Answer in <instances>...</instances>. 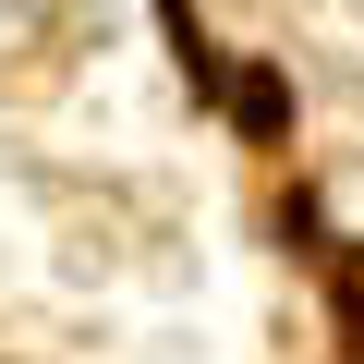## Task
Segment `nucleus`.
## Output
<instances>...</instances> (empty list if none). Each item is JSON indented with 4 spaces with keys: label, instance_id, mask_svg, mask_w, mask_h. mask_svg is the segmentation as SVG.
<instances>
[{
    "label": "nucleus",
    "instance_id": "1",
    "mask_svg": "<svg viewBox=\"0 0 364 364\" xmlns=\"http://www.w3.org/2000/svg\"><path fill=\"white\" fill-rule=\"evenodd\" d=\"M340 316H352V340H364V255L340 267Z\"/></svg>",
    "mask_w": 364,
    "mask_h": 364
}]
</instances>
